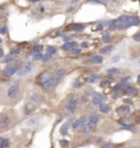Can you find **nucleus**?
Listing matches in <instances>:
<instances>
[{
  "label": "nucleus",
  "mask_w": 140,
  "mask_h": 148,
  "mask_svg": "<svg viewBox=\"0 0 140 148\" xmlns=\"http://www.w3.org/2000/svg\"><path fill=\"white\" fill-rule=\"evenodd\" d=\"M3 63H10V62H13V56L12 55H7V56H4L3 58Z\"/></svg>",
  "instance_id": "obj_23"
},
{
  "label": "nucleus",
  "mask_w": 140,
  "mask_h": 148,
  "mask_svg": "<svg viewBox=\"0 0 140 148\" xmlns=\"http://www.w3.org/2000/svg\"><path fill=\"white\" fill-rule=\"evenodd\" d=\"M59 80L60 79H58L57 77H55L54 75L53 76H50V78H49V80L46 82V84H44L43 85V89L45 90V91H49V90H52V89H54V88L56 87V85L59 82Z\"/></svg>",
  "instance_id": "obj_6"
},
{
  "label": "nucleus",
  "mask_w": 140,
  "mask_h": 148,
  "mask_svg": "<svg viewBox=\"0 0 140 148\" xmlns=\"http://www.w3.org/2000/svg\"><path fill=\"white\" fill-rule=\"evenodd\" d=\"M87 46H88L87 42H84V43H82V47H87Z\"/></svg>",
  "instance_id": "obj_43"
},
{
  "label": "nucleus",
  "mask_w": 140,
  "mask_h": 148,
  "mask_svg": "<svg viewBox=\"0 0 140 148\" xmlns=\"http://www.w3.org/2000/svg\"><path fill=\"white\" fill-rule=\"evenodd\" d=\"M102 142H103V139H102V138H97V140H96L97 144H99V143H102Z\"/></svg>",
  "instance_id": "obj_42"
},
{
  "label": "nucleus",
  "mask_w": 140,
  "mask_h": 148,
  "mask_svg": "<svg viewBox=\"0 0 140 148\" xmlns=\"http://www.w3.org/2000/svg\"><path fill=\"white\" fill-rule=\"evenodd\" d=\"M102 148H116V145H114V144H110V143H108V144H105Z\"/></svg>",
  "instance_id": "obj_35"
},
{
  "label": "nucleus",
  "mask_w": 140,
  "mask_h": 148,
  "mask_svg": "<svg viewBox=\"0 0 140 148\" xmlns=\"http://www.w3.org/2000/svg\"><path fill=\"white\" fill-rule=\"evenodd\" d=\"M0 42H1V39H0Z\"/></svg>",
  "instance_id": "obj_48"
},
{
  "label": "nucleus",
  "mask_w": 140,
  "mask_h": 148,
  "mask_svg": "<svg viewBox=\"0 0 140 148\" xmlns=\"http://www.w3.org/2000/svg\"><path fill=\"white\" fill-rule=\"evenodd\" d=\"M125 103H128V104H131L133 103V101L130 100V99H125Z\"/></svg>",
  "instance_id": "obj_41"
},
{
  "label": "nucleus",
  "mask_w": 140,
  "mask_h": 148,
  "mask_svg": "<svg viewBox=\"0 0 140 148\" xmlns=\"http://www.w3.org/2000/svg\"><path fill=\"white\" fill-rule=\"evenodd\" d=\"M107 72H108V73H118L119 70H118L117 68H111V69L107 70Z\"/></svg>",
  "instance_id": "obj_32"
},
{
  "label": "nucleus",
  "mask_w": 140,
  "mask_h": 148,
  "mask_svg": "<svg viewBox=\"0 0 140 148\" xmlns=\"http://www.w3.org/2000/svg\"><path fill=\"white\" fill-rule=\"evenodd\" d=\"M116 112L120 113V114H126V113H129L130 110H129L128 106H122V108H118L117 110H116Z\"/></svg>",
  "instance_id": "obj_19"
},
{
  "label": "nucleus",
  "mask_w": 140,
  "mask_h": 148,
  "mask_svg": "<svg viewBox=\"0 0 140 148\" xmlns=\"http://www.w3.org/2000/svg\"><path fill=\"white\" fill-rule=\"evenodd\" d=\"M2 55H3V52H2V49L0 48V57H2Z\"/></svg>",
  "instance_id": "obj_45"
},
{
  "label": "nucleus",
  "mask_w": 140,
  "mask_h": 148,
  "mask_svg": "<svg viewBox=\"0 0 140 148\" xmlns=\"http://www.w3.org/2000/svg\"><path fill=\"white\" fill-rule=\"evenodd\" d=\"M134 40L137 41V42H140V32H138V33L134 35Z\"/></svg>",
  "instance_id": "obj_36"
},
{
  "label": "nucleus",
  "mask_w": 140,
  "mask_h": 148,
  "mask_svg": "<svg viewBox=\"0 0 140 148\" xmlns=\"http://www.w3.org/2000/svg\"><path fill=\"white\" fill-rule=\"evenodd\" d=\"M66 73V69L65 68H60V69H57V70L55 71V73H54V76L55 77H57L58 79H61V77Z\"/></svg>",
  "instance_id": "obj_17"
},
{
  "label": "nucleus",
  "mask_w": 140,
  "mask_h": 148,
  "mask_svg": "<svg viewBox=\"0 0 140 148\" xmlns=\"http://www.w3.org/2000/svg\"><path fill=\"white\" fill-rule=\"evenodd\" d=\"M59 144L61 145L63 147H67V146L69 145V143H68L67 140H64V139H61V140H59Z\"/></svg>",
  "instance_id": "obj_33"
},
{
  "label": "nucleus",
  "mask_w": 140,
  "mask_h": 148,
  "mask_svg": "<svg viewBox=\"0 0 140 148\" xmlns=\"http://www.w3.org/2000/svg\"><path fill=\"white\" fill-rule=\"evenodd\" d=\"M119 124L120 125H125V126H130L131 125V122L128 121V120H122V121H119Z\"/></svg>",
  "instance_id": "obj_25"
},
{
  "label": "nucleus",
  "mask_w": 140,
  "mask_h": 148,
  "mask_svg": "<svg viewBox=\"0 0 140 148\" xmlns=\"http://www.w3.org/2000/svg\"><path fill=\"white\" fill-rule=\"evenodd\" d=\"M113 49V46H105V47H102L100 52L102 54H107L108 52H111V50Z\"/></svg>",
  "instance_id": "obj_21"
},
{
  "label": "nucleus",
  "mask_w": 140,
  "mask_h": 148,
  "mask_svg": "<svg viewBox=\"0 0 140 148\" xmlns=\"http://www.w3.org/2000/svg\"><path fill=\"white\" fill-rule=\"evenodd\" d=\"M49 78H50V76L48 75L47 72H45V73H43L41 77H40V84H42V85H44V84H46L48 80H49Z\"/></svg>",
  "instance_id": "obj_18"
},
{
  "label": "nucleus",
  "mask_w": 140,
  "mask_h": 148,
  "mask_svg": "<svg viewBox=\"0 0 140 148\" xmlns=\"http://www.w3.org/2000/svg\"><path fill=\"white\" fill-rule=\"evenodd\" d=\"M140 23L138 17H133V16H124L120 17L119 19L113 21V24L115 25L116 29H127L129 26L133 25H138Z\"/></svg>",
  "instance_id": "obj_3"
},
{
  "label": "nucleus",
  "mask_w": 140,
  "mask_h": 148,
  "mask_svg": "<svg viewBox=\"0 0 140 148\" xmlns=\"http://www.w3.org/2000/svg\"><path fill=\"white\" fill-rule=\"evenodd\" d=\"M122 82H124V84H130V82H131V79H130V77H125L122 80Z\"/></svg>",
  "instance_id": "obj_34"
},
{
  "label": "nucleus",
  "mask_w": 140,
  "mask_h": 148,
  "mask_svg": "<svg viewBox=\"0 0 140 148\" xmlns=\"http://www.w3.org/2000/svg\"><path fill=\"white\" fill-rule=\"evenodd\" d=\"M83 29H84V25L83 24H71V26H68L67 30H73V31H82Z\"/></svg>",
  "instance_id": "obj_14"
},
{
  "label": "nucleus",
  "mask_w": 140,
  "mask_h": 148,
  "mask_svg": "<svg viewBox=\"0 0 140 148\" xmlns=\"http://www.w3.org/2000/svg\"><path fill=\"white\" fill-rule=\"evenodd\" d=\"M33 58H34V61H41V59L43 58V55H42L41 53H37V54H35V55H34V57H33Z\"/></svg>",
  "instance_id": "obj_30"
},
{
  "label": "nucleus",
  "mask_w": 140,
  "mask_h": 148,
  "mask_svg": "<svg viewBox=\"0 0 140 148\" xmlns=\"http://www.w3.org/2000/svg\"><path fill=\"white\" fill-rule=\"evenodd\" d=\"M17 122V117L14 112L8 111V112L0 113V133H2L7 129L11 128Z\"/></svg>",
  "instance_id": "obj_2"
},
{
  "label": "nucleus",
  "mask_w": 140,
  "mask_h": 148,
  "mask_svg": "<svg viewBox=\"0 0 140 148\" xmlns=\"http://www.w3.org/2000/svg\"><path fill=\"white\" fill-rule=\"evenodd\" d=\"M77 43L76 42H67L63 45V49L67 50V49H72V48H76Z\"/></svg>",
  "instance_id": "obj_15"
},
{
  "label": "nucleus",
  "mask_w": 140,
  "mask_h": 148,
  "mask_svg": "<svg viewBox=\"0 0 140 148\" xmlns=\"http://www.w3.org/2000/svg\"><path fill=\"white\" fill-rule=\"evenodd\" d=\"M103 100H105V97H103L102 94H99V93H95L92 98V102L95 105H101L102 102H103Z\"/></svg>",
  "instance_id": "obj_9"
},
{
  "label": "nucleus",
  "mask_w": 140,
  "mask_h": 148,
  "mask_svg": "<svg viewBox=\"0 0 140 148\" xmlns=\"http://www.w3.org/2000/svg\"><path fill=\"white\" fill-rule=\"evenodd\" d=\"M137 82L140 85V75H139V76H138V78H137Z\"/></svg>",
  "instance_id": "obj_44"
},
{
  "label": "nucleus",
  "mask_w": 140,
  "mask_h": 148,
  "mask_svg": "<svg viewBox=\"0 0 140 148\" xmlns=\"http://www.w3.org/2000/svg\"><path fill=\"white\" fill-rule=\"evenodd\" d=\"M102 40H103V42H104V43H110V41H111V36H110L108 34H106V35H104L103 38H102Z\"/></svg>",
  "instance_id": "obj_29"
},
{
  "label": "nucleus",
  "mask_w": 140,
  "mask_h": 148,
  "mask_svg": "<svg viewBox=\"0 0 140 148\" xmlns=\"http://www.w3.org/2000/svg\"><path fill=\"white\" fill-rule=\"evenodd\" d=\"M35 109V106H34V103H27L25 106H24V113L27 115V114H30L32 111H33Z\"/></svg>",
  "instance_id": "obj_16"
},
{
  "label": "nucleus",
  "mask_w": 140,
  "mask_h": 148,
  "mask_svg": "<svg viewBox=\"0 0 140 148\" xmlns=\"http://www.w3.org/2000/svg\"><path fill=\"white\" fill-rule=\"evenodd\" d=\"M18 53H20V48L15 47V48H12V49H11V55H12V54H18Z\"/></svg>",
  "instance_id": "obj_38"
},
{
  "label": "nucleus",
  "mask_w": 140,
  "mask_h": 148,
  "mask_svg": "<svg viewBox=\"0 0 140 148\" xmlns=\"http://www.w3.org/2000/svg\"><path fill=\"white\" fill-rule=\"evenodd\" d=\"M99 78H100V76H99V75H93L92 77L89 78L88 81H89V82H91V84H94V82H95L96 80H99Z\"/></svg>",
  "instance_id": "obj_22"
},
{
  "label": "nucleus",
  "mask_w": 140,
  "mask_h": 148,
  "mask_svg": "<svg viewBox=\"0 0 140 148\" xmlns=\"http://www.w3.org/2000/svg\"><path fill=\"white\" fill-rule=\"evenodd\" d=\"M68 125H69L68 123H66V124H64V125H63V127L60 128V132H61V134H66V133H67V131H68Z\"/></svg>",
  "instance_id": "obj_26"
},
{
  "label": "nucleus",
  "mask_w": 140,
  "mask_h": 148,
  "mask_svg": "<svg viewBox=\"0 0 140 148\" xmlns=\"http://www.w3.org/2000/svg\"><path fill=\"white\" fill-rule=\"evenodd\" d=\"M125 92H126V94H128V95H136L138 93V90L136 89V88H134V87H128V88H126L125 89Z\"/></svg>",
  "instance_id": "obj_13"
},
{
  "label": "nucleus",
  "mask_w": 140,
  "mask_h": 148,
  "mask_svg": "<svg viewBox=\"0 0 140 148\" xmlns=\"http://www.w3.org/2000/svg\"><path fill=\"white\" fill-rule=\"evenodd\" d=\"M43 62H48L52 59V55H49V54H46V55H43Z\"/></svg>",
  "instance_id": "obj_28"
},
{
  "label": "nucleus",
  "mask_w": 140,
  "mask_h": 148,
  "mask_svg": "<svg viewBox=\"0 0 140 148\" xmlns=\"http://www.w3.org/2000/svg\"><path fill=\"white\" fill-rule=\"evenodd\" d=\"M130 148H140V147H130Z\"/></svg>",
  "instance_id": "obj_47"
},
{
  "label": "nucleus",
  "mask_w": 140,
  "mask_h": 148,
  "mask_svg": "<svg viewBox=\"0 0 140 148\" xmlns=\"http://www.w3.org/2000/svg\"><path fill=\"white\" fill-rule=\"evenodd\" d=\"M138 123H140V116L138 117Z\"/></svg>",
  "instance_id": "obj_46"
},
{
  "label": "nucleus",
  "mask_w": 140,
  "mask_h": 148,
  "mask_svg": "<svg viewBox=\"0 0 140 148\" xmlns=\"http://www.w3.org/2000/svg\"><path fill=\"white\" fill-rule=\"evenodd\" d=\"M0 33H2V34H4V33H7V27H1V29H0Z\"/></svg>",
  "instance_id": "obj_39"
},
{
  "label": "nucleus",
  "mask_w": 140,
  "mask_h": 148,
  "mask_svg": "<svg viewBox=\"0 0 140 148\" xmlns=\"http://www.w3.org/2000/svg\"><path fill=\"white\" fill-rule=\"evenodd\" d=\"M25 86L21 81H9L0 87V103L3 105H14L22 99Z\"/></svg>",
  "instance_id": "obj_1"
},
{
  "label": "nucleus",
  "mask_w": 140,
  "mask_h": 148,
  "mask_svg": "<svg viewBox=\"0 0 140 148\" xmlns=\"http://www.w3.org/2000/svg\"><path fill=\"white\" fill-rule=\"evenodd\" d=\"M124 88H125L124 85H117V86L115 87V90H116V91H120V90H123Z\"/></svg>",
  "instance_id": "obj_37"
},
{
  "label": "nucleus",
  "mask_w": 140,
  "mask_h": 148,
  "mask_svg": "<svg viewBox=\"0 0 140 148\" xmlns=\"http://www.w3.org/2000/svg\"><path fill=\"white\" fill-rule=\"evenodd\" d=\"M42 48H43V47H42V45H35L33 50H34V52H36V53H40L42 50Z\"/></svg>",
  "instance_id": "obj_31"
},
{
  "label": "nucleus",
  "mask_w": 140,
  "mask_h": 148,
  "mask_svg": "<svg viewBox=\"0 0 140 148\" xmlns=\"http://www.w3.org/2000/svg\"><path fill=\"white\" fill-rule=\"evenodd\" d=\"M108 85H110L108 81H103V82H101V87H105V86H108Z\"/></svg>",
  "instance_id": "obj_40"
},
{
  "label": "nucleus",
  "mask_w": 140,
  "mask_h": 148,
  "mask_svg": "<svg viewBox=\"0 0 140 148\" xmlns=\"http://www.w3.org/2000/svg\"><path fill=\"white\" fill-rule=\"evenodd\" d=\"M89 62L91 64H101L103 62V57H102L101 55H94V56L89 58Z\"/></svg>",
  "instance_id": "obj_10"
},
{
  "label": "nucleus",
  "mask_w": 140,
  "mask_h": 148,
  "mask_svg": "<svg viewBox=\"0 0 140 148\" xmlns=\"http://www.w3.org/2000/svg\"><path fill=\"white\" fill-rule=\"evenodd\" d=\"M18 69H19L18 64H15V65H10V66H8L6 69H4L3 75L6 76V77H11L13 73H15V72L18 71Z\"/></svg>",
  "instance_id": "obj_7"
},
{
  "label": "nucleus",
  "mask_w": 140,
  "mask_h": 148,
  "mask_svg": "<svg viewBox=\"0 0 140 148\" xmlns=\"http://www.w3.org/2000/svg\"><path fill=\"white\" fill-rule=\"evenodd\" d=\"M79 104V99L77 95H72L67 100L66 102V112L67 114H72L76 111L77 106Z\"/></svg>",
  "instance_id": "obj_4"
},
{
  "label": "nucleus",
  "mask_w": 140,
  "mask_h": 148,
  "mask_svg": "<svg viewBox=\"0 0 140 148\" xmlns=\"http://www.w3.org/2000/svg\"><path fill=\"white\" fill-rule=\"evenodd\" d=\"M100 110H101V112L107 113V112H110V106L107 105V104H103V103H102L100 105Z\"/></svg>",
  "instance_id": "obj_20"
},
{
  "label": "nucleus",
  "mask_w": 140,
  "mask_h": 148,
  "mask_svg": "<svg viewBox=\"0 0 140 148\" xmlns=\"http://www.w3.org/2000/svg\"><path fill=\"white\" fill-rule=\"evenodd\" d=\"M34 68V64L32 62H27L23 65V67H21L20 69L18 70V76L19 77H23V76H26L27 73H30Z\"/></svg>",
  "instance_id": "obj_5"
},
{
  "label": "nucleus",
  "mask_w": 140,
  "mask_h": 148,
  "mask_svg": "<svg viewBox=\"0 0 140 148\" xmlns=\"http://www.w3.org/2000/svg\"><path fill=\"white\" fill-rule=\"evenodd\" d=\"M99 122H100V117L97 116L96 114H92V115H90V117H89V120H88L87 125L90 127L91 129H93V128H94V126H95Z\"/></svg>",
  "instance_id": "obj_8"
},
{
  "label": "nucleus",
  "mask_w": 140,
  "mask_h": 148,
  "mask_svg": "<svg viewBox=\"0 0 140 148\" xmlns=\"http://www.w3.org/2000/svg\"><path fill=\"white\" fill-rule=\"evenodd\" d=\"M80 52H81V50L79 48H72L71 52H70V55H71V56H77V55L80 54Z\"/></svg>",
  "instance_id": "obj_24"
},
{
  "label": "nucleus",
  "mask_w": 140,
  "mask_h": 148,
  "mask_svg": "<svg viewBox=\"0 0 140 148\" xmlns=\"http://www.w3.org/2000/svg\"><path fill=\"white\" fill-rule=\"evenodd\" d=\"M55 53H56V48L53 47V46H48L47 47V54L52 55V54H55Z\"/></svg>",
  "instance_id": "obj_27"
},
{
  "label": "nucleus",
  "mask_w": 140,
  "mask_h": 148,
  "mask_svg": "<svg viewBox=\"0 0 140 148\" xmlns=\"http://www.w3.org/2000/svg\"><path fill=\"white\" fill-rule=\"evenodd\" d=\"M85 123H87L85 122V117H80V119L77 120V121L72 124V127H73V129L74 128H78V127H80V126H83Z\"/></svg>",
  "instance_id": "obj_11"
},
{
  "label": "nucleus",
  "mask_w": 140,
  "mask_h": 148,
  "mask_svg": "<svg viewBox=\"0 0 140 148\" xmlns=\"http://www.w3.org/2000/svg\"><path fill=\"white\" fill-rule=\"evenodd\" d=\"M10 146V140L9 138L0 137V148H9Z\"/></svg>",
  "instance_id": "obj_12"
}]
</instances>
